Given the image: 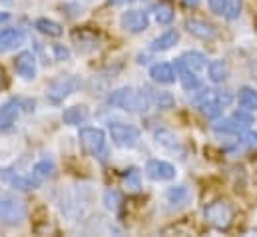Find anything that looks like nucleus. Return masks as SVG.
Wrapping results in <instances>:
<instances>
[{"label":"nucleus","instance_id":"2f4dec72","mask_svg":"<svg viewBox=\"0 0 257 237\" xmlns=\"http://www.w3.org/2000/svg\"><path fill=\"white\" fill-rule=\"evenodd\" d=\"M231 118L235 120V122H239L241 126H245V128H249V124L253 122V120H251V116H249V114H245L243 110H241V112H235Z\"/></svg>","mask_w":257,"mask_h":237},{"label":"nucleus","instance_id":"20e7f679","mask_svg":"<svg viewBox=\"0 0 257 237\" xmlns=\"http://www.w3.org/2000/svg\"><path fill=\"white\" fill-rule=\"evenodd\" d=\"M80 146L88 156H100L104 152L106 136L100 128H82L80 130Z\"/></svg>","mask_w":257,"mask_h":237},{"label":"nucleus","instance_id":"412c9836","mask_svg":"<svg viewBox=\"0 0 257 237\" xmlns=\"http://www.w3.org/2000/svg\"><path fill=\"white\" fill-rule=\"evenodd\" d=\"M156 140H158V144L160 146H164V148H168V150H178V152H182V146H180V142H178V138L172 134V132H168V130H156Z\"/></svg>","mask_w":257,"mask_h":237},{"label":"nucleus","instance_id":"c85d7f7f","mask_svg":"<svg viewBox=\"0 0 257 237\" xmlns=\"http://www.w3.org/2000/svg\"><path fill=\"white\" fill-rule=\"evenodd\" d=\"M10 183L16 187V189H22V191H28V189H34L36 183L30 178H22V176H12L10 178Z\"/></svg>","mask_w":257,"mask_h":237},{"label":"nucleus","instance_id":"6ab92c4d","mask_svg":"<svg viewBox=\"0 0 257 237\" xmlns=\"http://www.w3.org/2000/svg\"><path fill=\"white\" fill-rule=\"evenodd\" d=\"M166 197H168V201L172 205H186L190 201L192 193H190V189L186 185H178V187H170L166 191Z\"/></svg>","mask_w":257,"mask_h":237},{"label":"nucleus","instance_id":"0eeeda50","mask_svg":"<svg viewBox=\"0 0 257 237\" xmlns=\"http://www.w3.org/2000/svg\"><path fill=\"white\" fill-rule=\"evenodd\" d=\"M213 14H219L227 20H237L243 10V0H209Z\"/></svg>","mask_w":257,"mask_h":237},{"label":"nucleus","instance_id":"9d476101","mask_svg":"<svg viewBox=\"0 0 257 237\" xmlns=\"http://www.w3.org/2000/svg\"><path fill=\"white\" fill-rule=\"evenodd\" d=\"M146 174L152 179L168 181V179L176 178V168L168 162H162V160H150L148 166H146Z\"/></svg>","mask_w":257,"mask_h":237},{"label":"nucleus","instance_id":"f257e3e1","mask_svg":"<svg viewBox=\"0 0 257 237\" xmlns=\"http://www.w3.org/2000/svg\"><path fill=\"white\" fill-rule=\"evenodd\" d=\"M108 102L120 110H126L132 114H140V112H146L148 106H150V100L144 92L136 90V88H120L116 92L110 94Z\"/></svg>","mask_w":257,"mask_h":237},{"label":"nucleus","instance_id":"bb28decb","mask_svg":"<svg viewBox=\"0 0 257 237\" xmlns=\"http://www.w3.org/2000/svg\"><path fill=\"white\" fill-rule=\"evenodd\" d=\"M156 20H158L160 24H170V22L174 20V10H172V6H168V4L156 6Z\"/></svg>","mask_w":257,"mask_h":237},{"label":"nucleus","instance_id":"a211bd4d","mask_svg":"<svg viewBox=\"0 0 257 237\" xmlns=\"http://www.w3.org/2000/svg\"><path fill=\"white\" fill-rule=\"evenodd\" d=\"M52 172H54V164L48 162V160H42V162H38V164L32 168L30 179H32L36 185H40L42 181H46V179L52 176Z\"/></svg>","mask_w":257,"mask_h":237},{"label":"nucleus","instance_id":"c756f323","mask_svg":"<svg viewBox=\"0 0 257 237\" xmlns=\"http://www.w3.org/2000/svg\"><path fill=\"white\" fill-rule=\"evenodd\" d=\"M126 185L130 189H140V172L136 168H132L126 174Z\"/></svg>","mask_w":257,"mask_h":237},{"label":"nucleus","instance_id":"f03ea898","mask_svg":"<svg viewBox=\"0 0 257 237\" xmlns=\"http://www.w3.org/2000/svg\"><path fill=\"white\" fill-rule=\"evenodd\" d=\"M233 207L229 201L225 199H217V201H211L205 209H203V217L205 221L215 227V229H227L233 221Z\"/></svg>","mask_w":257,"mask_h":237},{"label":"nucleus","instance_id":"6e6552de","mask_svg":"<svg viewBox=\"0 0 257 237\" xmlns=\"http://www.w3.org/2000/svg\"><path fill=\"white\" fill-rule=\"evenodd\" d=\"M120 24H122L124 30H128L132 34H138V32H144L148 28L150 20H148V14L142 12V10H128V12L122 14Z\"/></svg>","mask_w":257,"mask_h":237},{"label":"nucleus","instance_id":"473e14b6","mask_svg":"<svg viewBox=\"0 0 257 237\" xmlns=\"http://www.w3.org/2000/svg\"><path fill=\"white\" fill-rule=\"evenodd\" d=\"M54 54H56V58H58V60H68V58H70L68 48L60 46V44H56V46H54Z\"/></svg>","mask_w":257,"mask_h":237},{"label":"nucleus","instance_id":"dca6fc26","mask_svg":"<svg viewBox=\"0 0 257 237\" xmlns=\"http://www.w3.org/2000/svg\"><path fill=\"white\" fill-rule=\"evenodd\" d=\"M178 40H180V34H178L176 30H168V32H164L162 36H158V38L150 44V48H152L154 52H164V50H170Z\"/></svg>","mask_w":257,"mask_h":237},{"label":"nucleus","instance_id":"72a5a7b5","mask_svg":"<svg viewBox=\"0 0 257 237\" xmlns=\"http://www.w3.org/2000/svg\"><path fill=\"white\" fill-rule=\"evenodd\" d=\"M6 86V76H4V72L0 70V88H4Z\"/></svg>","mask_w":257,"mask_h":237},{"label":"nucleus","instance_id":"1a4fd4ad","mask_svg":"<svg viewBox=\"0 0 257 237\" xmlns=\"http://www.w3.org/2000/svg\"><path fill=\"white\" fill-rule=\"evenodd\" d=\"M186 30L195 36V38H199V40H215L217 38V28L213 26V24H209V22H205V20H197V18H190V20H186Z\"/></svg>","mask_w":257,"mask_h":237},{"label":"nucleus","instance_id":"5701e85b","mask_svg":"<svg viewBox=\"0 0 257 237\" xmlns=\"http://www.w3.org/2000/svg\"><path fill=\"white\" fill-rule=\"evenodd\" d=\"M182 62L186 64V68H190L192 72H197V70H203L205 68V56L203 54H199V52H186L184 56H182Z\"/></svg>","mask_w":257,"mask_h":237},{"label":"nucleus","instance_id":"7ed1b4c3","mask_svg":"<svg viewBox=\"0 0 257 237\" xmlns=\"http://www.w3.org/2000/svg\"><path fill=\"white\" fill-rule=\"evenodd\" d=\"M22 219H26L24 201L16 199L14 195L0 193V221L6 225H18Z\"/></svg>","mask_w":257,"mask_h":237},{"label":"nucleus","instance_id":"4be33fe9","mask_svg":"<svg viewBox=\"0 0 257 237\" xmlns=\"http://www.w3.org/2000/svg\"><path fill=\"white\" fill-rule=\"evenodd\" d=\"M36 30L46 34V36H60L62 34V26L54 20H48V18H38L36 20Z\"/></svg>","mask_w":257,"mask_h":237},{"label":"nucleus","instance_id":"cd10ccee","mask_svg":"<svg viewBox=\"0 0 257 237\" xmlns=\"http://www.w3.org/2000/svg\"><path fill=\"white\" fill-rule=\"evenodd\" d=\"M104 203H106L108 209L118 211V209H120V203H122V195H120L116 189H108V191L104 193Z\"/></svg>","mask_w":257,"mask_h":237},{"label":"nucleus","instance_id":"b1692460","mask_svg":"<svg viewBox=\"0 0 257 237\" xmlns=\"http://www.w3.org/2000/svg\"><path fill=\"white\" fill-rule=\"evenodd\" d=\"M209 78L215 84H219V82H223L227 78V66H225L223 60H215V62L209 64Z\"/></svg>","mask_w":257,"mask_h":237},{"label":"nucleus","instance_id":"393cba45","mask_svg":"<svg viewBox=\"0 0 257 237\" xmlns=\"http://www.w3.org/2000/svg\"><path fill=\"white\" fill-rule=\"evenodd\" d=\"M213 130H215V132H223V134H239V132L245 130V126H241L239 122L229 118V120H223V122H217V124L213 126Z\"/></svg>","mask_w":257,"mask_h":237},{"label":"nucleus","instance_id":"ddd939ff","mask_svg":"<svg viewBox=\"0 0 257 237\" xmlns=\"http://www.w3.org/2000/svg\"><path fill=\"white\" fill-rule=\"evenodd\" d=\"M24 42V34L16 28H6L0 32V52H10Z\"/></svg>","mask_w":257,"mask_h":237},{"label":"nucleus","instance_id":"f704fd0d","mask_svg":"<svg viewBox=\"0 0 257 237\" xmlns=\"http://www.w3.org/2000/svg\"><path fill=\"white\" fill-rule=\"evenodd\" d=\"M8 18H10V14H8V12H0V22H6Z\"/></svg>","mask_w":257,"mask_h":237},{"label":"nucleus","instance_id":"7c9ffc66","mask_svg":"<svg viewBox=\"0 0 257 237\" xmlns=\"http://www.w3.org/2000/svg\"><path fill=\"white\" fill-rule=\"evenodd\" d=\"M239 144L245 148H257V134H243L239 138Z\"/></svg>","mask_w":257,"mask_h":237},{"label":"nucleus","instance_id":"f8f14e48","mask_svg":"<svg viewBox=\"0 0 257 237\" xmlns=\"http://www.w3.org/2000/svg\"><path fill=\"white\" fill-rule=\"evenodd\" d=\"M150 76L154 82H160V84H172L176 82V70L172 64H166V62H160V64H154L150 68Z\"/></svg>","mask_w":257,"mask_h":237},{"label":"nucleus","instance_id":"39448f33","mask_svg":"<svg viewBox=\"0 0 257 237\" xmlns=\"http://www.w3.org/2000/svg\"><path fill=\"white\" fill-rule=\"evenodd\" d=\"M78 88H80V80L76 76H60V78H56V80L50 82L48 96H50V100L60 102V100L68 98L70 94H74Z\"/></svg>","mask_w":257,"mask_h":237},{"label":"nucleus","instance_id":"f3484780","mask_svg":"<svg viewBox=\"0 0 257 237\" xmlns=\"http://www.w3.org/2000/svg\"><path fill=\"white\" fill-rule=\"evenodd\" d=\"M62 120L68 126H80L88 120V108L86 106H72L62 114Z\"/></svg>","mask_w":257,"mask_h":237},{"label":"nucleus","instance_id":"2eb2a0df","mask_svg":"<svg viewBox=\"0 0 257 237\" xmlns=\"http://www.w3.org/2000/svg\"><path fill=\"white\" fill-rule=\"evenodd\" d=\"M237 104H239L241 110H247V112L257 110V90L255 88H249V86L241 88V90L237 92Z\"/></svg>","mask_w":257,"mask_h":237},{"label":"nucleus","instance_id":"423d86ee","mask_svg":"<svg viewBox=\"0 0 257 237\" xmlns=\"http://www.w3.org/2000/svg\"><path fill=\"white\" fill-rule=\"evenodd\" d=\"M110 136L114 140V144L122 146V148H134L140 140V132L138 128L128 126V124H110Z\"/></svg>","mask_w":257,"mask_h":237},{"label":"nucleus","instance_id":"9b49d317","mask_svg":"<svg viewBox=\"0 0 257 237\" xmlns=\"http://www.w3.org/2000/svg\"><path fill=\"white\" fill-rule=\"evenodd\" d=\"M14 68L24 80H32L36 76V58H34V54L32 52H20L14 60Z\"/></svg>","mask_w":257,"mask_h":237},{"label":"nucleus","instance_id":"4468645a","mask_svg":"<svg viewBox=\"0 0 257 237\" xmlns=\"http://www.w3.org/2000/svg\"><path fill=\"white\" fill-rule=\"evenodd\" d=\"M18 112H20V104L18 102H6V104L0 106V132L8 130L16 122Z\"/></svg>","mask_w":257,"mask_h":237},{"label":"nucleus","instance_id":"a878e982","mask_svg":"<svg viewBox=\"0 0 257 237\" xmlns=\"http://www.w3.org/2000/svg\"><path fill=\"white\" fill-rule=\"evenodd\" d=\"M154 104H156L160 110H170V108H174L176 100H174V96H172L170 92H156V94H154Z\"/></svg>","mask_w":257,"mask_h":237},{"label":"nucleus","instance_id":"aec40b11","mask_svg":"<svg viewBox=\"0 0 257 237\" xmlns=\"http://www.w3.org/2000/svg\"><path fill=\"white\" fill-rule=\"evenodd\" d=\"M176 70L180 72V80H182V86H184L186 90H195V88H199V80H197L195 72H192L190 68H186V64H184L182 60L176 64Z\"/></svg>","mask_w":257,"mask_h":237},{"label":"nucleus","instance_id":"c9c22d12","mask_svg":"<svg viewBox=\"0 0 257 237\" xmlns=\"http://www.w3.org/2000/svg\"><path fill=\"white\" fill-rule=\"evenodd\" d=\"M184 2H186L188 6H197V4H199V0H184Z\"/></svg>","mask_w":257,"mask_h":237}]
</instances>
